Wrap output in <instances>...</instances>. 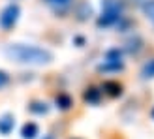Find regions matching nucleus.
Instances as JSON below:
<instances>
[{"label":"nucleus","mask_w":154,"mask_h":139,"mask_svg":"<svg viewBox=\"0 0 154 139\" xmlns=\"http://www.w3.org/2000/svg\"><path fill=\"white\" fill-rule=\"evenodd\" d=\"M4 55L17 64H32V66H43L53 60V53L38 47V45H26V43H11L4 47Z\"/></svg>","instance_id":"obj_1"},{"label":"nucleus","mask_w":154,"mask_h":139,"mask_svg":"<svg viewBox=\"0 0 154 139\" xmlns=\"http://www.w3.org/2000/svg\"><path fill=\"white\" fill-rule=\"evenodd\" d=\"M122 11H124V4L122 0H102V15L98 19L100 28L113 26L122 19Z\"/></svg>","instance_id":"obj_2"},{"label":"nucleus","mask_w":154,"mask_h":139,"mask_svg":"<svg viewBox=\"0 0 154 139\" xmlns=\"http://www.w3.org/2000/svg\"><path fill=\"white\" fill-rule=\"evenodd\" d=\"M124 68L122 64V51L120 49H109L105 53L103 62L98 66L100 72H120Z\"/></svg>","instance_id":"obj_3"},{"label":"nucleus","mask_w":154,"mask_h":139,"mask_svg":"<svg viewBox=\"0 0 154 139\" xmlns=\"http://www.w3.org/2000/svg\"><path fill=\"white\" fill-rule=\"evenodd\" d=\"M19 13H21V10L17 4H8L2 10V13H0V28H4V30L13 28V25L19 19Z\"/></svg>","instance_id":"obj_4"},{"label":"nucleus","mask_w":154,"mask_h":139,"mask_svg":"<svg viewBox=\"0 0 154 139\" xmlns=\"http://www.w3.org/2000/svg\"><path fill=\"white\" fill-rule=\"evenodd\" d=\"M15 126V119H13V115L10 113H6L0 117V134L2 135H10L11 134V130Z\"/></svg>","instance_id":"obj_5"},{"label":"nucleus","mask_w":154,"mask_h":139,"mask_svg":"<svg viewBox=\"0 0 154 139\" xmlns=\"http://www.w3.org/2000/svg\"><path fill=\"white\" fill-rule=\"evenodd\" d=\"M102 88H103L105 94H109V96H113V98H117V96L122 94V85L117 83V81H105Z\"/></svg>","instance_id":"obj_6"},{"label":"nucleus","mask_w":154,"mask_h":139,"mask_svg":"<svg viewBox=\"0 0 154 139\" xmlns=\"http://www.w3.org/2000/svg\"><path fill=\"white\" fill-rule=\"evenodd\" d=\"M40 134V128L34 122H26L25 126L21 128V137L23 139H36V135Z\"/></svg>","instance_id":"obj_7"},{"label":"nucleus","mask_w":154,"mask_h":139,"mask_svg":"<svg viewBox=\"0 0 154 139\" xmlns=\"http://www.w3.org/2000/svg\"><path fill=\"white\" fill-rule=\"evenodd\" d=\"M100 100H102V90H98L94 87H90L85 90V102L88 103H100Z\"/></svg>","instance_id":"obj_8"},{"label":"nucleus","mask_w":154,"mask_h":139,"mask_svg":"<svg viewBox=\"0 0 154 139\" xmlns=\"http://www.w3.org/2000/svg\"><path fill=\"white\" fill-rule=\"evenodd\" d=\"M143 13H145V17H147L152 25H154V0H147V2L143 4Z\"/></svg>","instance_id":"obj_9"},{"label":"nucleus","mask_w":154,"mask_h":139,"mask_svg":"<svg viewBox=\"0 0 154 139\" xmlns=\"http://www.w3.org/2000/svg\"><path fill=\"white\" fill-rule=\"evenodd\" d=\"M141 77L143 79H152L154 77V58L145 62V66L141 68Z\"/></svg>","instance_id":"obj_10"},{"label":"nucleus","mask_w":154,"mask_h":139,"mask_svg":"<svg viewBox=\"0 0 154 139\" xmlns=\"http://www.w3.org/2000/svg\"><path fill=\"white\" fill-rule=\"evenodd\" d=\"M72 105H73V102L68 94H58L57 96V107H60V109H70Z\"/></svg>","instance_id":"obj_11"},{"label":"nucleus","mask_w":154,"mask_h":139,"mask_svg":"<svg viewBox=\"0 0 154 139\" xmlns=\"http://www.w3.org/2000/svg\"><path fill=\"white\" fill-rule=\"evenodd\" d=\"M45 4L55 8V10H66V8L72 4V0H45Z\"/></svg>","instance_id":"obj_12"},{"label":"nucleus","mask_w":154,"mask_h":139,"mask_svg":"<svg viewBox=\"0 0 154 139\" xmlns=\"http://www.w3.org/2000/svg\"><path fill=\"white\" fill-rule=\"evenodd\" d=\"M30 111H32V113H36V115H45V113L49 111V107H47V103L34 102L32 105H30Z\"/></svg>","instance_id":"obj_13"},{"label":"nucleus","mask_w":154,"mask_h":139,"mask_svg":"<svg viewBox=\"0 0 154 139\" xmlns=\"http://www.w3.org/2000/svg\"><path fill=\"white\" fill-rule=\"evenodd\" d=\"M8 83H10V75H8L6 72H2V70H0V88L6 87Z\"/></svg>","instance_id":"obj_14"},{"label":"nucleus","mask_w":154,"mask_h":139,"mask_svg":"<svg viewBox=\"0 0 154 139\" xmlns=\"http://www.w3.org/2000/svg\"><path fill=\"white\" fill-rule=\"evenodd\" d=\"M152 119H154V109H152Z\"/></svg>","instance_id":"obj_15"}]
</instances>
